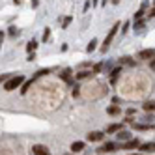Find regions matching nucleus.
<instances>
[{
	"label": "nucleus",
	"mask_w": 155,
	"mask_h": 155,
	"mask_svg": "<svg viewBox=\"0 0 155 155\" xmlns=\"http://www.w3.org/2000/svg\"><path fill=\"white\" fill-rule=\"evenodd\" d=\"M25 82V77L23 75H17V77H12V79H8L6 81V84H4V90L6 92H12V90H15V88H19L21 84Z\"/></svg>",
	"instance_id": "nucleus-1"
},
{
	"label": "nucleus",
	"mask_w": 155,
	"mask_h": 155,
	"mask_svg": "<svg viewBox=\"0 0 155 155\" xmlns=\"http://www.w3.org/2000/svg\"><path fill=\"white\" fill-rule=\"evenodd\" d=\"M118 28H120V25H118V23H116V25H114L112 28H110V32H108V36L105 38V43H103V47H101V51H103V52H107V49L110 47V41L114 39V36H116V32H118Z\"/></svg>",
	"instance_id": "nucleus-2"
},
{
	"label": "nucleus",
	"mask_w": 155,
	"mask_h": 155,
	"mask_svg": "<svg viewBox=\"0 0 155 155\" xmlns=\"http://www.w3.org/2000/svg\"><path fill=\"white\" fill-rule=\"evenodd\" d=\"M32 151H34V155H51V151L45 146H41V144H36V146L32 148Z\"/></svg>",
	"instance_id": "nucleus-3"
},
{
	"label": "nucleus",
	"mask_w": 155,
	"mask_h": 155,
	"mask_svg": "<svg viewBox=\"0 0 155 155\" xmlns=\"http://www.w3.org/2000/svg\"><path fill=\"white\" fill-rule=\"evenodd\" d=\"M116 150H118V144H116V142H107L99 151H103V153H112V151H116Z\"/></svg>",
	"instance_id": "nucleus-4"
},
{
	"label": "nucleus",
	"mask_w": 155,
	"mask_h": 155,
	"mask_svg": "<svg viewBox=\"0 0 155 155\" xmlns=\"http://www.w3.org/2000/svg\"><path fill=\"white\" fill-rule=\"evenodd\" d=\"M140 144L138 140H127L125 144H121V150H133V148H138Z\"/></svg>",
	"instance_id": "nucleus-5"
},
{
	"label": "nucleus",
	"mask_w": 155,
	"mask_h": 155,
	"mask_svg": "<svg viewBox=\"0 0 155 155\" xmlns=\"http://www.w3.org/2000/svg\"><path fill=\"white\" fill-rule=\"evenodd\" d=\"M103 138V133L101 131H92L90 135H88V140L90 142H95V140H101Z\"/></svg>",
	"instance_id": "nucleus-6"
},
{
	"label": "nucleus",
	"mask_w": 155,
	"mask_h": 155,
	"mask_svg": "<svg viewBox=\"0 0 155 155\" xmlns=\"http://www.w3.org/2000/svg\"><path fill=\"white\" fill-rule=\"evenodd\" d=\"M138 56L142 60H153V49H146V51H142Z\"/></svg>",
	"instance_id": "nucleus-7"
},
{
	"label": "nucleus",
	"mask_w": 155,
	"mask_h": 155,
	"mask_svg": "<svg viewBox=\"0 0 155 155\" xmlns=\"http://www.w3.org/2000/svg\"><path fill=\"white\" fill-rule=\"evenodd\" d=\"M84 150V142H73L71 144V151L73 153H79V151H82Z\"/></svg>",
	"instance_id": "nucleus-8"
},
{
	"label": "nucleus",
	"mask_w": 155,
	"mask_h": 155,
	"mask_svg": "<svg viewBox=\"0 0 155 155\" xmlns=\"http://www.w3.org/2000/svg\"><path fill=\"white\" fill-rule=\"evenodd\" d=\"M60 77H62V79H64V81H65V82H69V84H71V82H73V79H71V69H64V71H62V75H60Z\"/></svg>",
	"instance_id": "nucleus-9"
},
{
	"label": "nucleus",
	"mask_w": 155,
	"mask_h": 155,
	"mask_svg": "<svg viewBox=\"0 0 155 155\" xmlns=\"http://www.w3.org/2000/svg\"><path fill=\"white\" fill-rule=\"evenodd\" d=\"M129 138H131V135H129L127 131H124V129L118 131V140H129Z\"/></svg>",
	"instance_id": "nucleus-10"
},
{
	"label": "nucleus",
	"mask_w": 155,
	"mask_h": 155,
	"mask_svg": "<svg viewBox=\"0 0 155 155\" xmlns=\"http://www.w3.org/2000/svg\"><path fill=\"white\" fill-rule=\"evenodd\" d=\"M120 129H121V124H112V125L107 129V133H118Z\"/></svg>",
	"instance_id": "nucleus-11"
},
{
	"label": "nucleus",
	"mask_w": 155,
	"mask_h": 155,
	"mask_svg": "<svg viewBox=\"0 0 155 155\" xmlns=\"http://www.w3.org/2000/svg\"><path fill=\"white\" fill-rule=\"evenodd\" d=\"M153 148H155L153 142H146V144L142 146V151H153Z\"/></svg>",
	"instance_id": "nucleus-12"
},
{
	"label": "nucleus",
	"mask_w": 155,
	"mask_h": 155,
	"mask_svg": "<svg viewBox=\"0 0 155 155\" xmlns=\"http://www.w3.org/2000/svg\"><path fill=\"white\" fill-rule=\"evenodd\" d=\"M30 86H32V79H30V81H26V82H23V88H21V94H26Z\"/></svg>",
	"instance_id": "nucleus-13"
},
{
	"label": "nucleus",
	"mask_w": 155,
	"mask_h": 155,
	"mask_svg": "<svg viewBox=\"0 0 155 155\" xmlns=\"http://www.w3.org/2000/svg\"><path fill=\"white\" fill-rule=\"evenodd\" d=\"M92 73L90 71H81V73H77V81H82V79H86V77H90Z\"/></svg>",
	"instance_id": "nucleus-14"
},
{
	"label": "nucleus",
	"mask_w": 155,
	"mask_h": 155,
	"mask_svg": "<svg viewBox=\"0 0 155 155\" xmlns=\"http://www.w3.org/2000/svg\"><path fill=\"white\" fill-rule=\"evenodd\" d=\"M95 45H97V39H92L90 45L86 47V51H88V52H94V51H95Z\"/></svg>",
	"instance_id": "nucleus-15"
},
{
	"label": "nucleus",
	"mask_w": 155,
	"mask_h": 155,
	"mask_svg": "<svg viewBox=\"0 0 155 155\" xmlns=\"http://www.w3.org/2000/svg\"><path fill=\"white\" fill-rule=\"evenodd\" d=\"M36 47H38V43H36V41H30L28 45H26V51H28V52H34Z\"/></svg>",
	"instance_id": "nucleus-16"
},
{
	"label": "nucleus",
	"mask_w": 155,
	"mask_h": 155,
	"mask_svg": "<svg viewBox=\"0 0 155 155\" xmlns=\"http://www.w3.org/2000/svg\"><path fill=\"white\" fill-rule=\"evenodd\" d=\"M51 73V69H41V71H38L36 75H34V79H38V77H43V75H49Z\"/></svg>",
	"instance_id": "nucleus-17"
},
{
	"label": "nucleus",
	"mask_w": 155,
	"mask_h": 155,
	"mask_svg": "<svg viewBox=\"0 0 155 155\" xmlns=\"http://www.w3.org/2000/svg\"><path fill=\"white\" fill-rule=\"evenodd\" d=\"M153 108H155V105H153V101H148L146 105H144V110H148V112H150V110H151V112H153Z\"/></svg>",
	"instance_id": "nucleus-18"
},
{
	"label": "nucleus",
	"mask_w": 155,
	"mask_h": 155,
	"mask_svg": "<svg viewBox=\"0 0 155 155\" xmlns=\"http://www.w3.org/2000/svg\"><path fill=\"white\" fill-rule=\"evenodd\" d=\"M135 127H137L138 131H146V129H150L151 125H148V124H146V125H144V124H135Z\"/></svg>",
	"instance_id": "nucleus-19"
},
{
	"label": "nucleus",
	"mask_w": 155,
	"mask_h": 155,
	"mask_svg": "<svg viewBox=\"0 0 155 155\" xmlns=\"http://www.w3.org/2000/svg\"><path fill=\"white\" fill-rule=\"evenodd\" d=\"M118 75H120V69H114V71H112V75H110V81L116 82V81H118Z\"/></svg>",
	"instance_id": "nucleus-20"
},
{
	"label": "nucleus",
	"mask_w": 155,
	"mask_h": 155,
	"mask_svg": "<svg viewBox=\"0 0 155 155\" xmlns=\"http://www.w3.org/2000/svg\"><path fill=\"white\" fill-rule=\"evenodd\" d=\"M144 8H146V4H144ZM144 8H142V9H138V12L135 13V19H137V21H138V19H142V15H144Z\"/></svg>",
	"instance_id": "nucleus-21"
},
{
	"label": "nucleus",
	"mask_w": 155,
	"mask_h": 155,
	"mask_svg": "<svg viewBox=\"0 0 155 155\" xmlns=\"http://www.w3.org/2000/svg\"><path fill=\"white\" fill-rule=\"evenodd\" d=\"M118 112H120V108H118V107H110V108H108V114H112V116L118 114Z\"/></svg>",
	"instance_id": "nucleus-22"
},
{
	"label": "nucleus",
	"mask_w": 155,
	"mask_h": 155,
	"mask_svg": "<svg viewBox=\"0 0 155 155\" xmlns=\"http://www.w3.org/2000/svg\"><path fill=\"white\" fill-rule=\"evenodd\" d=\"M9 34H12V36H19V30L15 26H12V28H9Z\"/></svg>",
	"instance_id": "nucleus-23"
},
{
	"label": "nucleus",
	"mask_w": 155,
	"mask_h": 155,
	"mask_svg": "<svg viewBox=\"0 0 155 155\" xmlns=\"http://www.w3.org/2000/svg\"><path fill=\"white\" fill-rule=\"evenodd\" d=\"M49 38H51V30L47 28V30H45V34H43V41H47Z\"/></svg>",
	"instance_id": "nucleus-24"
},
{
	"label": "nucleus",
	"mask_w": 155,
	"mask_h": 155,
	"mask_svg": "<svg viewBox=\"0 0 155 155\" xmlns=\"http://www.w3.org/2000/svg\"><path fill=\"white\" fill-rule=\"evenodd\" d=\"M101 69H103V64H97L95 68H94V73H99V71H101Z\"/></svg>",
	"instance_id": "nucleus-25"
},
{
	"label": "nucleus",
	"mask_w": 155,
	"mask_h": 155,
	"mask_svg": "<svg viewBox=\"0 0 155 155\" xmlns=\"http://www.w3.org/2000/svg\"><path fill=\"white\" fill-rule=\"evenodd\" d=\"M69 23H71V17H65V19H64V26H68Z\"/></svg>",
	"instance_id": "nucleus-26"
},
{
	"label": "nucleus",
	"mask_w": 155,
	"mask_h": 155,
	"mask_svg": "<svg viewBox=\"0 0 155 155\" xmlns=\"http://www.w3.org/2000/svg\"><path fill=\"white\" fill-rule=\"evenodd\" d=\"M79 94H81V92H79V86H77L75 90H73V97H79Z\"/></svg>",
	"instance_id": "nucleus-27"
},
{
	"label": "nucleus",
	"mask_w": 155,
	"mask_h": 155,
	"mask_svg": "<svg viewBox=\"0 0 155 155\" xmlns=\"http://www.w3.org/2000/svg\"><path fill=\"white\" fill-rule=\"evenodd\" d=\"M38 4H39V0H32V8H36Z\"/></svg>",
	"instance_id": "nucleus-28"
},
{
	"label": "nucleus",
	"mask_w": 155,
	"mask_h": 155,
	"mask_svg": "<svg viewBox=\"0 0 155 155\" xmlns=\"http://www.w3.org/2000/svg\"><path fill=\"white\" fill-rule=\"evenodd\" d=\"M6 79H8V77H6V75H2V77H0V82H2V81H6Z\"/></svg>",
	"instance_id": "nucleus-29"
},
{
	"label": "nucleus",
	"mask_w": 155,
	"mask_h": 155,
	"mask_svg": "<svg viewBox=\"0 0 155 155\" xmlns=\"http://www.w3.org/2000/svg\"><path fill=\"white\" fill-rule=\"evenodd\" d=\"M112 2H114V4H118V2H120V0H112Z\"/></svg>",
	"instance_id": "nucleus-30"
}]
</instances>
